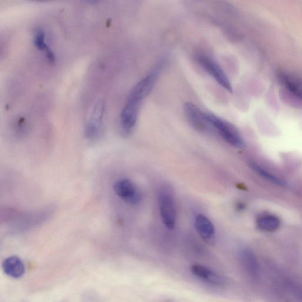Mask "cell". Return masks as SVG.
<instances>
[{
    "label": "cell",
    "mask_w": 302,
    "mask_h": 302,
    "mask_svg": "<svg viewBox=\"0 0 302 302\" xmlns=\"http://www.w3.org/2000/svg\"><path fill=\"white\" fill-rule=\"evenodd\" d=\"M249 164L250 168L254 172H256L258 176L264 178L266 180L269 181V182L280 187H283L287 186V184L285 181L280 179L278 177L269 172V170L265 169L264 167L259 165L258 163L254 162H250Z\"/></svg>",
    "instance_id": "obj_15"
},
{
    "label": "cell",
    "mask_w": 302,
    "mask_h": 302,
    "mask_svg": "<svg viewBox=\"0 0 302 302\" xmlns=\"http://www.w3.org/2000/svg\"><path fill=\"white\" fill-rule=\"evenodd\" d=\"M279 79L287 91L302 100V81L284 73L279 74Z\"/></svg>",
    "instance_id": "obj_13"
},
{
    "label": "cell",
    "mask_w": 302,
    "mask_h": 302,
    "mask_svg": "<svg viewBox=\"0 0 302 302\" xmlns=\"http://www.w3.org/2000/svg\"><path fill=\"white\" fill-rule=\"evenodd\" d=\"M194 226L199 235L206 243L213 244L215 242V228L207 217L198 214L195 219Z\"/></svg>",
    "instance_id": "obj_8"
},
{
    "label": "cell",
    "mask_w": 302,
    "mask_h": 302,
    "mask_svg": "<svg viewBox=\"0 0 302 302\" xmlns=\"http://www.w3.org/2000/svg\"><path fill=\"white\" fill-rule=\"evenodd\" d=\"M205 116L212 129L215 131L227 143L240 149L246 146L239 131L232 123L211 113L205 112Z\"/></svg>",
    "instance_id": "obj_1"
},
{
    "label": "cell",
    "mask_w": 302,
    "mask_h": 302,
    "mask_svg": "<svg viewBox=\"0 0 302 302\" xmlns=\"http://www.w3.org/2000/svg\"><path fill=\"white\" fill-rule=\"evenodd\" d=\"M191 271L197 278L211 285L221 286L226 283L223 277L205 266L194 265L191 266Z\"/></svg>",
    "instance_id": "obj_9"
},
{
    "label": "cell",
    "mask_w": 302,
    "mask_h": 302,
    "mask_svg": "<svg viewBox=\"0 0 302 302\" xmlns=\"http://www.w3.org/2000/svg\"><path fill=\"white\" fill-rule=\"evenodd\" d=\"M3 268L6 275L15 279L20 278L25 272L23 262L16 256L6 258L3 262Z\"/></svg>",
    "instance_id": "obj_10"
},
{
    "label": "cell",
    "mask_w": 302,
    "mask_h": 302,
    "mask_svg": "<svg viewBox=\"0 0 302 302\" xmlns=\"http://www.w3.org/2000/svg\"><path fill=\"white\" fill-rule=\"evenodd\" d=\"M198 62L205 72L215 80L220 86L232 93L233 88L228 77L218 63L207 56H201L198 58Z\"/></svg>",
    "instance_id": "obj_5"
},
{
    "label": "cell",
    "mask_w": 302,
    "mask_h": 302,
    "mask_svg": "<svg viewBox=\"0 0 302 302\" xmlns=\"http://www.w3.org/2000/svg\"><path fill=\"white\" fill-rule=\"evenodd\" d=\"M256 224L259 229L267 232H275L279 229L281 225L278 217L270 214L259 216Z\"/></svg>",
    "instance_id": "obj_14"
},
{
    "label": "cell",
    "mask_w": 302,
    "mask_h": 302,
    "mask_svg": "<svg viewBox=\"0 0 302 302\" xmlns=\"http://www.w3.org/2000/svg\"><path fill=\"white\" fill-rule=\"evenodd\" d=\"M105 110V102L102 99L96 102L91 109L84 127V133L87 137L95 138L100 134L103 125Z\"/></svg>",
    "instance_id": "obj_4"
},
{
    "label": "cell",
    "mask_w": 302,
    "mask_h": 302,
    "mask_svg": "<svg viewBox=\"0 0 302 302\" xmlns=\"http://www.w3.org/2000/svg\"><path fill=\"white\" fill-rule=\"evenodd\" d=\"M113 190L116 195L127 203L136 205L140 203L142 200L140 192L129 180L117 181L113 186Z\"/></svg>",
    "instance_id": "obj_7"
},
{
    "label": "cell",
    "mask_w": 302,
    "mask_h": 302,
    "mask_svg": "<svg viewBox=\"0 0 302 302\" xmlns=\"http://www.w3.org/2000/svg\"><path fill=\"white\" fill-rule=\"evenodd\" d=\"M158 205L160 215L163 225L169 230H172L176 226L177 212L176 202L171 194L163 190L158 196Z\"/></svg>",
    "instance_id": "obj_3"
},
{
    "label": "cell",
    "mask_w": 302,
    "mask_h": 302,
    "mask_svg": "<svg viewBox=\"0 0 302 302\" xmlns=\"http://www.w3.org/2000/svg\"><path fill=\"white\" fill-rule=\"evenodd\" d=\"M184 111L188 121L194 129L204 133L213 130L206 119L205 112H202L193 103L186 102L184 105Z\"/></svg>",
    "instance_id": "obj_6"
},
{
    "label": "cell",
    "mask_w": 302,
    "mask_h": 302,
    "mask_svg": "<svg viewBox=\"0 0 302 302\" xmlns=\"http://www.w3.org/2000/svg\"><path fill=\"white\" fill-rule=\"evenodd\" d=\"M164 62V60H162L158 63L146 76L135 86L131 92L126 102L140 107L142 102L151 94L154 88L159 74L165 66Z\"/></svg>",
    "instance_id": "obj_2"
},
{
    "label": "cell",
    "mask_w": 302,
    "mask_h": 302,
    "mask_svg": "<svg viewBox=\"0 0 302 302\" xmlns=\"http://www.w3.org/2000/svg\"><path fill=\"white\" fill-rule=\"evenodd\" d=\"M240 258L245 269L254 278H257L260 273V266L253 252L248 249L241 251Z\"/></svg>",
    "instance_id": "obj_11"
},
{
    "label": "cell",
    "mask_w": 302,
    "mask_h": 302,
    "mask_svg": "<svg viewBox=\"0 0 302 302\" xmlns=\"http://www.w3.org/2000/svg\"><path fill=\"white\" fill-rule=\"evenodd\" d=\"M33 44L35 48L39 51L44 52L46 58L50 62H55L56 56L54 52L52 51L48 45L46 44L45 32L41 28H37L34 31L33 36Z\"/></svg>",
    "instance_id": "obj_12"
}]
</instances>
